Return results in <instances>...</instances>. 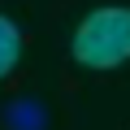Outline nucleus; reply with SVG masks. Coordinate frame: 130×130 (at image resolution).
<instances>
[{"instance_id":"3","label":"nucleus","mask_w":130,"mask_h":130,"mask_svg":"<svg viewBox=\"0 0 130 130\" xmlns=\"http://www.w3.org/2000/svg\"><path fill=\"white\" fill-rule=\"evenodd\" d=\"M18 61H22V30L13 18L0 13V78H9L18 70Z\"/></svg>"},{"instance_id":"1","label":"nucleus","mask_w":130,"mask_h":130,"mask_svg":"<svg viewBox=\"0 0 130 130\" xmlns=\"http://www.w3.org/2000/svg\"><path fill=\"white\" fill-rule=\"evenodd\" d=\"M74 61L87 70H117L130 61V9L126 5H104L91 9L70 43Z\"/></svg>"},{"instance_id":"2","label":"nucleus","mask_w":130,"mask_h":130,"mask_svg":"<svg viewBox=\"0 0 130 130\" xmlns=\"http://www.w3.org/2000/svg\"><path fill=\"white\" fill-rule=\"evenodd\" d=\"M0 121H5V130H48L52 126V117L39 100H9Z\"/></svg>"}]
</instances>
